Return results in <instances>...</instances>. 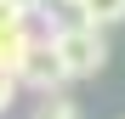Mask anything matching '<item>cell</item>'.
<instances>
[{"label":"cell","instance_id":"cell-6","mask_svg":"<svg viewBox=\"0 0 125 119\" xmlns=\"http://www.w3.org/2000/svg\"><path fill=\"white\" fill-rule=\"evenodd\" d=\"M17 23H29V11L17 6V0H0V34H6V28H17Z\"/></svg>","mask_w":125,"mask_h":119},{"label":"cell","instance_id":"cell-2","mask_svg":"<svg viewBox=\"0 0 125 119\" xmlns=\"http://www.w3.org/2000/svg\"><path fill=\"white\" fill-rule=\"evenodd\" d=\"M17 85H29V91H62V85H68L62 57L51 51V40H34V46H29L23 68H17Z\"/></svg>","mask_w":125,"mask_h":119},{"label":"cell","instance_id":"cell-8","mask_svg":"<svg viewBox=\"0 0 125 119\" xmlns=\"http://www.w3.org/2000/svg\"><path fill=\"white\" fill-rule=\"evenodd\" d=\"M17 6H23V11H29V17H34V11H40V6H46V0H17Z\"/></svg>","mask_w":125,"mask_h":119},{"label":"cell","instance_id":"cell-9","mask_svg":"<svg viewBox=\"0 0 125 119\" xmlns=\"http://www.w3.org/2000/svg\"><path fill=\"white\" fill-rule=\"evenodd\" d=\"M62 6H80V0H62Z\"/></svg>","mask_w":125,"mask_h":119},{"label":"cell","instance_id":"cell-4","mask_svg":"<svg viewBox=\"0 0 125 119\" xmlns=\"http://www.w3.org/2000/svg\"><path fill=\"white\" fill-rule=\"evenodd\" d=\"M80 17L97 28H114V23H125V0H80Z\"/></svg>","mask_w":125,"mask_h":119},{"label":"cell","instance_id":"cell-3","mask_svg":"<svg viewBox=\"0 0 125 119\" xmlns=\"http://www.w3.org/2000/svg\"><path fill=\"white\" fill-rule=\"evenodd\" d=\"M29 46H34V34H29V23H17V28H6L0 34V63H6L11 74L23 68V57H29Z\"/></svg>","mask_w":125,"mask_h":119},{"label":"cell","instance_id":"cell-5","mask_svg":"<svg viewBox=\"0 0 125 119\" xmlns=\"http://www.w3.org/2000/svg\"><path fill=\"white\" fill-rule=\"evenodd\" d=\"M34 119H80V102H68L62 91H40V102H34Z\"/></svg>","mask_w":125,"mask_h":119},{"label":"cell","instance_id":"cell-1","mask_svg":"<svg viewBox=\"0 0 125 119\" xmlns=\"http://www.w3.org/2000/svg\"><path fill=\"white\" fill-rule=\"evenodd\" d=\"M51 51L62 57V74L68 79H91V74H102V63H108V40H102V28L85 23V17L51 28Z\"/></svg>","mask_w":125,"mask_h":119},{"label":"cell","instance_id":"cell-7","mask_svg":"<svg viewBox=\"0 0 125 119\" xmlns=\"http://www.w3.org/2000/svg\"><path fill=\"white\" fill-rule=\"evenodd\" d=\"M11 102H17V74H11L6 63H0V113H6Z\"/></svg>","mask_w":125,"mask_h":119}]
</instances>
